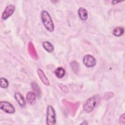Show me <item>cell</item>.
<instances>
[{
  "instance_id": "cell-5",
  "label": "cell",
  "mask_w": 125,
  "mask_h": 125,
  "mask_svg": "<svg viewBox=\"0 0 125 125\" xmlns=\"http://www.w3.org/2000/svg\"><path fill=\"white\" fill-rule=\"evenodd\" d=\"M84 65L88 68L94 66L96 64V60L91 55H86L84 56L83 60Z\"/></svg>"
},
{
  "instance_id": "cell-4",
  "label": "cell",
  "mask_w": 125,
  "mask_h": 125,
  "mask_svg": "<svg viewBox=\"0 0 125 125\" xmlns=\"http://www.w3.org/2000/svg\"><path fill=\"white\" fill-rule=\"evenodd\" d=\"M0 108L7 113L12 114L15 112V107L7 101H1L0 102Z\"/></svg>"
},
{
  "instance_id": "cell-21",
  "label": "cell",
  "mask_w": 125,
  "mask_h": 125,
  "mask_svg": "<svg viewBox=\"0 0 125 125\" xmlns=\"http://www.w3.org/2000/svg\"><path fill=\"white\" fill-rule=\"evenodd\" d=\"M125 114H122L120 118H119V123L121 124L124 125L125 124Z\"/></svg>"
},
{
  "instance_id": "cell-10",
  "label": "cell",
  "mask_w": 125,
  "mask_h": 125,
  "mask_svg": "<svg viewBox=\"0 0 125 125\" xmlns=\"http://www.w3.org/2000/svg\"><path fill=\"white\" fill-rule=\"evenodd\" d=\"M28 51L30 56L34 60L38 59V55L36 52V49L33 43L31 42H29L28 44Z\"/></svg>"
},
{
  "instance_id": "cell-20",
  "label": "cell",
  "mask_w": 125,
  "mask_h": 125,
  "mask_svg": "<svg viewBox=\"0 0 125 125\" xmlns=\"http://www.w3.org/2000/svg\"><path fill=\"white\" fill-rule=\"evenodd\" d=\"M114 96V93L111 92H108L104 94V100H107L109 98H112Z\"/></svg>"
},
{
  "instance_id": "cell-17",
  "label": "cell",
  "mask_w": 125,
  "mask_h": 125,
  "mask_svg": "<svg viewBox=\"0 0 125 125\" xmlns=\"http://www.w3.org/2000/svg\"><path fill=\"white\" fill-rule=\"evenodd\" d=\"M9 85L8 80L5 78H1L0 79V85L2 88H6Z\"/></svg>"
},
{
  "instance_id": "cell-7",
  "label": "cell",
  "mask_w": 125,
  "mask_h": 125,
  "mask_svg": "<svg viewBox=\"0 0 125 125\" xmlns=\"http://www.w3.org/2000/svg\"><path fill=\"white\" fill-rule=\"evenodd\" d=\"M26 100L27 103L30 105H33L36 100V94L32 91L28 92L26 95Z\"/></svg>"
},
{
  "instance_id": "cell-13",
  "label": "cell",
  "mask_w": 125,
  "mask_h": 125,
  "mask_svg": "<svg viewBox=\"0 0 125 125\" xmlns=\"http://www.w3.org/2000/svg\"><path fill=\"white\" fill-rule=\"evenodd\" d=\"M42 46L44 49L49 53L52 52L54 51V47L51 43L49 42L45 41L42 43Z\"/></svg>"
},
{
  "instance_id": "cell-8",
  "label": "cell",
  "mask_w": 125,
  "mask_h": 125,
  "mask_svg": "<svg viewBox=\"0 0 125 125\" xmlns=\"http://www.w3.org/2000/svg\"><path fill=\"white\" fill-rule=\"evenodd\" d=\"M37 71L38 75L40 80L42 82V83H43L45 85H47V86L49 85H50L49 81L47 79V78L46 77V76H45L43 71L40 68H38Z\"/></svg>"
},
{
  "instance_id": "cell-19",
  "label": "cell",
  "mask_w": 125,
  "mask_h": 125,
  "mask_svg": "<svg viewBox=\"0 0 125 125\" xmlns=\"http://www.w3.org/2000/svg\"><path fill=\"white\" fill-rule=\"evenodd\" d=\"M71 65L74 71L75 72L76 71H78L79 70V64L77 63V62L75 61L72 62L71 63Z\"/></svg>"
},
{
  "instance_id": "cell-18",
  "label": "cell",
  "mask_w": 125,
  "mask_h": 125,
  "mask_svg": "<svg viewBox=\"0 0 125 125\" xmlns=\"http://www.w3.org/2000/svg\"><path fill=\"white\" fill-rule=\"evenodd\" d=\"M59 87L60 88V89L64 93H67L69 92V89L68 88V87L65 85L64 84H61V83H59L58 84Z\"/></svg>"
},
{
  "instance_id": "cell-14",
  "label": "cell",
  "mask_w": 125,
  "mask_h": 125,
  "mask_svg": "<svg viewBox=\"0 0 125 125\" xmlns=\"http://www.w3.org/2000/svg\"><path fill=\"white\" fill-rule=\"evenodd\" d=\"M31 87L33 91L35 92L36 95L38 97H40L41 95V90L38 84L36 82H33L31 83Z\"/></svg>"
},
{
  "instance_id": "cell-22",
  "label": "cell",
  "mask_w": 125,
  "mask_h": 125,
  "mask_svg": "<svg viewBox=\"0 0 125 125\" xmlns=\"http://www.w3.org/2000/svg\"><path fill=\"white\" fill-rule=\"evenodd\" d=\"M121 2V1H117V0H114V1H112V3L113 4H117V3H118V2Z\"/></svg>"
},
{
  "instance_id": "cell-16",
  "label": "cell",
  "mask_w": 125,
  "mask_h": 125,
  "mask_svg": "<svg viewBox=\"0 0 125 125\" xmlns=\"http://www.w3.org/2000/svg\"><path fill=\"white\" fill-rule=\"evenodd\" d=\"M65 70L64 69L61 67H59L58 68H57L55 71V74L56 76V77L58 78H62V77H63V76L65 75Z\"/></svg>"
},
{
  "instance_id": "cell-3",
  "label": "cell",
  "mask_w": 125,
  "mask_h": 125,
  "mask_svg": "<svg viewBox=\"0 0 125 125\" xmlns=\"http://www.w3.org/2000/svg\"><path fill=\"white\" fill-rule=\"evenodd\" d=\"M56 123V113L54 108L48 105L47 108L46 113V124L48 125H54Z\"/></svg>"
},
{
  "instance_id": "cell-6",
  "label": "cell",
  "mask_w": 125,
  "mask_h": 125,
  "mask_svg": "<svg viewBox=\"0 0 125 125\" xmlns=\"http://www.w3.org/2000/svg\"><path fill=\"white\" fill-rule=\"evenodd\" d=\"M15 10V6L14 4H9L7 5L4 10L3 11L1 18L3 20H7L9 17H10L13 14Z\"/></svg>"
},
{
  "instance_id": "cell-15",
  "label": "cell",
  "mask_w": 125,
  "mask_h": 125,
  "mask_svg": "<svg viewBox=\"0 0 125 125\" xmlns=\"http://www.w3.org/2000/svg\"><path fill=\"white\" fill-rule=\"evenodd\" d=\"M124 28L118 26L115 28L113 31V34L116 37H120L122 36L124 33Z\"/></svg>"
},
{
  "instance_id": "cell-11",
  "label": "cell",
  "mask_w": 125,
  "mask_h": 125,
  "mask_svg": "<svg viewBox=\"0 0 125 125\" xmlns=\"http://www.w3.org/2000/svg\"><path fill=\"white\" fill-rule=\"evenodd\" d=\"M15 98L18 103L22 107H24L26 105L25 101L23 96L19 92H16L15 94Z\"/></svg>"
},
{
  "instance_id": "cell-23",
  "label": "cell",
  "mask_w": 125,
  "mask_h": 125,
  "mask_svg": "<svg viewBox=\"0 0 125 125\" xmlns=\"http://www.w3.org/2000/svg\"><path fill=\"white\" fill-rule=\"evenodd\" d=\"M83 124H84V125H87V124H88L86 122H83V123H81V125H83Z\"/></svg>"
},
{
  "instance_id": "cell-9",
  "label": "cell",
  "mask_w": 125,
  "mask_h": 125,
  "mask_svg": "<svg viewBox=\"0 0 125 125\" xmlns=\"http://www.w3.org/2000/svg\"><path fill=\"white\" fill-rule=\"evenodd\" d=\"M66 104V107L67 108L68 110L71 114H75V113L79 106V104L78 103H72L68 102V101H65L64 103Z\"/></svg>"
},
{
  "instance_id": "cell-1",
  "label": "cell",
  "mask_w": 125,
  "mask_h": 125,
  "mask_svg": "<svg viewBox=\"0 0 125 125\" xmlns=\"http://www.w3.org/2000/svg\"><path fill=\"white\" fill-rule=\"evenodd\" d=\"M41 19L45 28L49 32H52L54 30V25L52 18L49 13L43 10L41 13Z\"/></svg>"
},
{
  "instance_id": "cell-12",
  "label": "cell",
  "mask_w": 125,
  "mask_h": 125,
  "mask_svg": "<svg viewBox=\"0 0 125 125\" xmlns=\"http://www.w3.org/2000/svg\"><path fill=\"white\" fill-rule=\"evenodd\" d=\"M78 15L80 19L83 21H85L88 18V12L86 9L83 7H80L78 9Z\"/></svg>"
},
{
  "instance_id": "cell-2",
  "label": "cell",
  "mask_w": 125,
  "mask_h": 125,
  "mask_svg": "<svg viewBox=\"0 0 125 125\" xmlns=\"http://www.w3.org/2000/svg\"><path fill=\"white\" fill-rule=\"evenodd\" d=\"M99 101V96L98 95H94L88 98L83 105V111L86 113L91 112L94 109L98 102Z\"/></svg>"
}]
</instances>
